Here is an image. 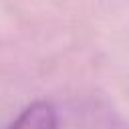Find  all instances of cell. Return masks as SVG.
<instances>
[{"label": "cell", "mask_w": 129, "mask_h": 129, "mask_svg": "<svg viewBox=\"0 0 129 129\" xmlns=\"http://www.w3.org/2000/svg\"><path fill=\"white\" fill-rule=\"evenodd\" d=\"M10 129H56V113L50 103L36 101L20 113Z\"/></svg>", "instance_id": "cell-1"}]
</instances>
